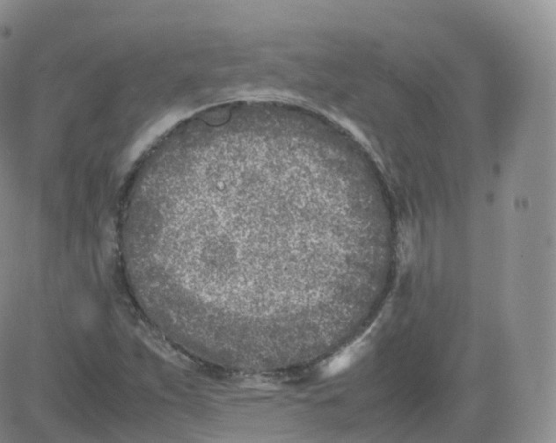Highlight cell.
Here are the masks:
<instances>
[{
	"label": "cell",
	"instance_id": "cell-1",
	"mask_svg": "<svg viewBox=\"0 0 556 443\" xmlns=\"http://www.w3.org/2000/svg\"><path fill=\"white\" fill-rule=\"evenodd\" d=\"M351 357L352 355L350 354H345V355H341V356L337 357L329 366V368H328L329 374L330 375L336 374L339 371L343 370V368H346L350 362H351Z\"/></svg>",
	"mask_w": 556,
	"mask_h": 443
}]
</instances>
